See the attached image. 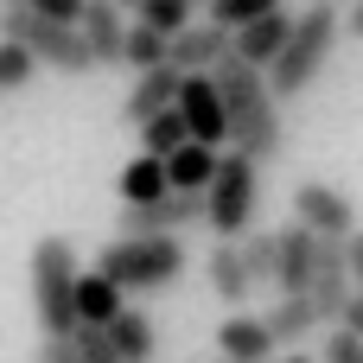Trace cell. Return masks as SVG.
<instances>
[{"label": "cell", "instance_id": "f1b7e54d", "mask_svg": "<svg viewBox=\"0 0 363 363\" xmlns=\"http://www.w3.org/2000/svg\"><path fill=\"white\" fill-rule=\"evenodd\" d=\"M70 345H77V357H83V363H121V351L108 345V332H102V325H77V332H70Z\"/></svg>", "mask_w": 363, "mask_h": 363}, {"label": "cell", "instance_id": "4dcf8cb0", "mask_svg": "<svg viewBox=\"0 0 363 363\" xmlns=\"http://www.w3.org/2000/svg\"><path fill=\"white\" fill-rule=\"evenodd\" d=\"M32 13H45V19H64V26H77V19H83V0H32Z\"/></svg>", "mask_w": 363, "mask_h": 363}, {"label": "cell", "instance_id": "52a82bcc", "mask_svg": "<svg viewBox=\"0 0 363 363\" xmlns=\"http://www.w3.org/2000/svg\"><path fill=\"white\" fill-rule=\"evenodd\" d=\"M294 223H306L313 236H332V242H351L357 236V204L325 185V179H300L294 185Z\"/></svg>", "mask_w": 363, "mask_h": 363}, {"label": "cell", "instance_id": "d590c367", "mask_svg": "<svg viewBox=\"0 0 363 363\" xmlns=\"http://www.w3.org/2000/svg\"><path fill=\"white\" fill-rule=\"evenodd\" d=\"M0 6H32V0H0Z\"/></svg>", "mask_w": 363, "mask_h": 363}, {"label": "cell", "instance_id": "cb8c5ba5", "mask_svg": "<svg viewBox=\"0 0 363 363\" xmlns=\"http://www.w3.org/2000/svg\"><path fill=\"white\" fill-rule=\"evenodd\" d=\"M236 249H242V268H249V281H255V287H274V262H281V236H274V230H249V236H242Z\"/></svg>", "mask_w": 363, "mask_h": 363}, {"label": "cell", "instance_id": "e575fe53", "mask_svg": "<svg viewBox=\"0 0 363 363\" xmlns=\"http://www.w3.org/2000/svg\"><path fill=\"white\" fill-rule=\"evenodd\" d=\"M281 363H313V357H306V351H287V357H281Z\"/></svg>", "mask_w": 363, "mask_h": 363}, {"label": "cell", "instance_id": "603a6c76", "mask_svg": "<svg viewBox=\"0 0 363 363\" xmlns=\"http://www.w3.org/2000/svg\"><path fill=\"white\" fill-rule=\"evenodd\" d=\"M185 140H191V128H185L179 108H160L153 121H140V153H153V160H172Z\"/></svg>", "mask_w": 363, "mask_h": 363}, {"label": "cell", "instance_id": "f35d334b", "mask_svg": "<svg viewBox=\"0 0 363 363\" xmlns=\"http://www.w3.org/2000/svg\"><path fill=\"white\" fill-rule=\"evenodd\" d=\"M223 363H230V357H223Z\"/></svg>", "mask_w": 363, "mask_h": 363}, {"label": "cell", "instance_id": "5b68a950", "mask_svg": "<svg viewBox=\"0 0 363 363\" xmlns=\"http://www.w3.org/2000/svg\"><path fill=\"white\" fill-rule=\"evenodd\" d=\"M255 211H262V172L249 153H217V179L204 185V217L223 242H242L255 230Z\"/></svg>", "mask_w": 363, "mask_h": 363}, {"label": "cell", "instance_id": "d4e9b609", "mask_svg": "<svg viewBox=\"0 0 363 363\" xmlns=\"http://www.w3.org/2000/svg\"><path fill=\"white\" fill-rule=\"evenodd\" d=\"M166 51H172V38L134 19V26H128V45H121V64H134V70H153V64H166Z\"/></svg>", "mask_w": 363, "mask_h": 363}, {"label": "cell", "instance_id": "4fadbf2b", "mask_svg": "<svg viewBox=\"0 0 363 363\" xmlns=\"http://www.w3.org/2000/svg\"><path fill=\"white\" fill-rule=\"evenodd\" d=\"M223 57H230V32H223L217 19H191V26L172 38V51H166L172 70H217Z\"/></svg>", "mask_w": 363, "mask_h": 363}, {"label": "cell", "instance_id": "d6986e66", "mask_svg": "<svg viewBox=\"0 0 363 363\" xmlns=\"http://www.w3.org/2000/svg\"><path fill=\"white\" fill-rule=\"evenodd\" d=\"M128 306V294L96 268V274H77V325H108L115 313Z\"/></svg>", "mask_w": 363, "mask_h": 363}, {"label": "cell", "instance_id": "30bf717a", "mask_svg": "<svg viewBox=\"0 0 363 363\" xmlns=\"http://www.w3.org/2000/svg\"><path fill=\"white\" fill-rule=\"evenodd\" d=\"M198 217H204V191H166L160 204L121 211V236H179Z\"/></svg>", "mask_w": 363, "mask_h": 363}, {"label": "cell", "instance_id": "8992f818", "mask_svg": "<svg viewBox=\"0 0 363 363\" xmlns=\"http://www.w3.org/2000/svg\"><path fill=\"white\" fill-rule=\"evenodd\" d=\"M0 38L26 45L38 64H51V70H64V77H89V70H96V57H89V45H83V32H77V26H64V19L32 13V6H0Z\"/></svg>", "mask_w": 363, "mask_h": 363}, {"label": "cell", "instance_id": "74e56055", "mask_svg": "<svg viewBox=\"0 0 363 363\" xmlns=\"http://www.w3.org/2000/svg\"><path fill=\"white\" fill-rule=\"evenodd\" d=\"M198 6H211V0H198Z\"/></svg>", "mask_w": 363, "mask_h": 363}, {"label": "cell", "instance_id": "7402d4cb", "mask_svg": "<svg viewBox=\"0 0 363 363\" xmlns=\"http://www.w3.org/2000/svg\"><path fill=\"white\" fill-rule=\"evenodd\" d=\"M262 319H268L274 345H300V338H313V332H319L313 294H281V306H274V313H262Z\"/></svg>", "mask_w": 363, "mask_h": 363}, {"label": "cell", "instance_id": "7a4b0ae2", "mask_svg": "<svg viewBox=\"0 0 363 363\" xmlns=\"http://www.w3.org/2000/svg\"><path fill=\"white\" fill-rule=\"evenodd\" d=\"M338 38H345L338 0H313V6L294 19L281 57L268 64V89H274V102H300V96L319 83V70H325V57L338 51Z\"/></svg>", "mask_w": 363, "mask_h": 363}, {"label": "cell", "instance_id": "484cf974", "mask_svg": "<svg viewBox=\"0 0 363 363\" xmlns=\"http://www.w3.org/2000/svg\"><path fill=\"white\" fill-rule=\"evenodd\" d=\"M191 6H198V0H140V26H153V32L179 38V32L191 26Z\"/></svg>", "mask_w": 363, "mask_h": 363}, {"label": "cell", "instance_id": "8fae6325", "mask_svg": "<svg viewBox=\"0 0 363 363\" xmlns=\"http://www.w3.org/2000/svg\"><path fill=\"white\" fill-rule=\"evenodd\" d=\"M287 32H294V13H287V6H274V13H262V19H249V26H236V32H230V57H242V64L268 70V64L281 57Z\"/></svg>", "mask_w": 363, "mask_h": 363}, {"label": "cell", "instance_id": "ac0fdd59", "mask_svg": "<svg viewBox=\"0 0 363 363\" xmlns=\"http://www.w3.org/2000/svg\"><path fill=\"white\" fill-rule=\"evenodd\" d=\"M108 345L121 351V363H153V351H160V332H153V319L147 313H134V306H121L108 325Z\"/></svg>", "mask_w": 363, "mask_h": 363}, {"label": "cell", "instance_id": "f546056e", "mask_svg": "<svg viewBox=\"0 0 363 363\" xmlns=\"http://www.w3.org/2000/svg\"><path fill=\"white\" fill-rule=\"evenodd\" d=\"M319 363H363V338L338 325V332L325 338V351H319Z\"/></svg>", "mask_w": 363, "mask_h": 363}, {"label": "cell", "instance_id": "4316f807", "mask_svg": "<svg viewBox=\"0 0 363 363\" xmlns=\"http://www.w3.org/2000/svg\"><path fill=\"white\" fill-rule=\"evenodd\" d=\"M274 6H287V0H211V6H204V19H217L223 32H236V26H249V19L274 13Z\"/></svg>", "mask_w": 363, "mask_h": 363}, {"label": "cell", "instance_id": "1f68e13d", "mask_svg": "<svg viewBox=\"0 0 363 363\" xmlns=\"http://www.w3.org/2000/svg\"><path fill=\"white\" fill-rule=\"evenodd\" d=\"M38 363H83V357H77L70 338H45V345H38Z\"/></svg>", "mask_w": 363, "mask_h": 363}, {"label": "cell", "instance_id": "8d00e7d4", "mask_svg": "<svg viewBox=\"0 0 363 363\" xmlns=\"http://www.w3.org/2000/svg\"><path fill=\"white\" fill-rule=\"evenodd\" d=\"M115 6H140V0H115Z\"/></svg>", "mask_w": 363, "mask_h": 363}, {"label": "cell", "instance_id": "d6a6232c", "mask_svg": "<svg viewBox=\"0 0 363 363\" xmlns=\"http://www.w3.org/2000/svg\"><path fill=\"white\" fill-rule=\"evenodd\" d=\"M345 249H351V287H357V300H363V230L345 242Z\"/></svg>", "mask_w": 363, "mask_h": 363}, {"label": "cell", "instance_id": "44dd1931", "mask_svg": "<svg viewBox=\"0 0 363 363\" xmlns=\"http://www.w3.org/2000/svg\"><path fill=\"white\" fill-rule=\"evenodd\" d=\"M166 191H172V179H166V160H153V153L128 160V172H121V198H128V211H140V204H160Z\"/></svg>", "mask_w": 363, "mask_h": 363}, {"label": "cell", "instance_id": "9a60e30c", "mask_svg": "<svg viewBox=\"0 0 363 363\" xmlns=\"http://www.w3.org/2000/svg\"><path fill=\"white\" fill-rule=\"evenodd\" d=\"M217 351L230 363H274V332H268V319H255V313H236V319H223V332H217Z\"/></svg>", "mask_w": 363, "mask_h": 363}, {"label": "cell", "instance_id": "7c38bea8", "mask_svg": "<svg viewBox=\"0 0 363 363\" xmlns=\"http://www.w3.org/2000/svg\"><path fill=\"white\" fill-rule=\"evenodd\" d=\"M274 236H281L274 287H281V294H306V287H313V274H319V236H313L306 223H287V230H274Z\"/></svg>", "mask_w": 363, "mask_h": 363}, {"label": "cell", "instance_id": "e0dca14e", "mask_svg": "<svg viewBox=\"0 0 363 363\" xmlns=\"http://www.w3.org/2000/svg\"><path fill=\"white\" fill-rule=\"evenodd\" d=\"M204 274H211V294H217L223 306H249V300H255V281H249L236 242H217V249L204 255Z\"/></svg>", "mask_w": 363, "mask_h": 363}, {"label": "cell", "instance_id": "9c48e42d", "mask_svg": "<svg viewBox=\"0 0 363 363\" xmlns=\"http://www.w3.org/2000/svg\"><path fill=\"white\" fill-rule=\"evenodd\" d=\"M313 313H319V325H338L345 319V306H351V249L345 242H332V236H319V274H313Z\"/></svg>", "mask_w": 363, "mask_h": 363}, {"label": "cell", "instance_id": "2e32d148", "mask_svg": "<svg viewBox=\"0 0 363 363\" xmlns=\"http://www.w3.org/2000/svg\"><path fill=\"white\" fill-rule=\"evenodd\" d=\"M179 77L185 70H172V64H153V70H140L134 77V89H128V102H121V115L140 128V121H153L160 108H172L179 102Z\"/></svg>", "mask_w": 363, "mask_h": 363}, {"label": "cell", "instance_id": "ffe728a7", "mask_svg": "<svg viewBox=\"0 0 363 363\" xmlns=\"http://www.w3.org/2000/svg\"><path fill=\"white\" fill-rule=\"evenodd\" d=\"M166 179H172V191H204V185L217 179V147H204V140H185V147L166 160Z\"/></svg>", "mask_w": 363, "mask_h": 363}, {"label": "cell", "instance_id": "5bb4252c", "mask_svg": "<svg viewBox=\"0 0 363 363\" xmlns=\"http://www.w3.org/2000/svg\"><path fill=\"white\" fill-rule=\"evenodd\" d=\"M77 32H83V45H89V57H96V64H121L128 19H121V6H115V0H83Z\"/></svg>", "mask_w": 363, "mask_h": 363}, {"label": "cell", "instance_id": "83f0119b", "mask_svg": "<svg viewBox=\"0 0 363 363\" xmlns=\"http://www.w3.org/2000/svg\"><path fill=\"white\" fill-rule=\"evenodd\" d=\"M38 77V57L26 51V45H13V38H0V89H26Z\"/></svg>", "mask_w": 363, "mask_h": 363}, {"label": "cell", "instance_id": "836d02e7", "mask_svg": "<svg viewBox=\"0 0 363 363\" xmlns=\"http://www.w3.org/2000/svg\"><path fill=\"white\" fill-rule=\"evenodd\" d=\"M345 32H351V38H363V0L351 6V19H345Z\"/></svg>", "mask_w": 363, "mask_h": 363}, {"label": "cell", "instance_id": "ba28073f", "mask_svg": "<svg viewBox=\"0 0 363 363\" xmlns=\"http://www.w3.org/2000/svg\"><path fill=\"white\" fill-rule=\"evenodd\" d=\"M191 128V140L204 147H223L230 140V115H223V89H217V70H185L179 77V102H172Z\"/></svg>", "mask_w": 363, "mask_h": 363}, {"label": "cell", "instance_id": "3957f363", "mask_svg": "<svg viewBox=\"0 0 363 363\" xmlns=\"http://www.w3.org/2000/svg\"><path fill=\"white\" fill-rule=\"evenodd\" d=\"M185 242L179 236H115L102 249V274L121 287V294H166L179 274H185Z\"/></svg>", "mask_w": 363, "mask_h": 363}, {"label": "cell", "instance_id": "6da1fadb", "mask_svg": "<svg viewBox=\"0 0 363 363\" xmlns=\"http://www.w3.org/2000/svg\"><path fill=\"white\" fill-rule=\"evenodd\" d=\"M217 89H223V115H230L236 153H249L255 166H262V160H281L287 121H281V102H274V89H268V70H255V64H242V57H223V64H217Z\"/></svg>", "mask_w": 363, "mask_h": 363}, {"label": "cell", "instance_id": "277c9868", "mask_svg": "<svg viewBox=\"0 0 363 363\" xmlns=\"http://www.w3.org/2000/svg\"><path fill=\"white\" fill-rule=\"evenodd\" d=\"M32 313H38L45 338L77 332V249H70V236L32 242Z\"/></svg>", "mask_w": 363, "mask_h": 363}]
</instances>
